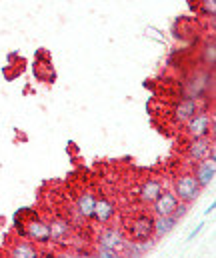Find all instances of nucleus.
Listing matches in <instances>:
<instances>
[{"instance_id": "nucleus-1", "label": "nucleus", "mask_w": 216, "mask_h": 258, "mask_svg": "<svg viewBox=\"0 0 216 258\" xmlns=\"http://www.w3.org/2000/svg\"><path fill=\"white\" fill-rule=\"evenodd\" d=\"M128 240L134 242H148L154 238V214H138L126 224Z\"/></svg>"}, {"instance_id": "nucleus-2", "label": "nucleus", "mask_w": 216, "mask_h": 258, "mask_svg": "<svg viewBox=\"0 0 216 258\" xmlns=\"http://www.w3.org/2000/svg\"><path fill=\"white\" fill-rule=\"evenodd\" d=\"M172 192L176 194V198L180 202H186V204H192L198 200V196L202 192L200 184L196 182L194 174L192 172H184V174H178L174 178V184H172Z\"/></svg>"}, {"instance_id": "nucleus-3", "label": "nucleus", "mask_w": 216, "mask_h": 258, "mask_svg": "<svg viewBox=\"0 0 216 258\" xmlns=\"http://www.w3.org/2000/svg\"><path fill=\"white\" fill-rule=\"evenodd\" d=\"M126 234L122 228L118 226H104L96 238V246H102V248H108V250H114V252H122L124 244H126Z\"/></svg>"}, {"instance_id": "nucleus-4", "label": "nucleus", "mask_w": 216, "mask_h": 258, "mask_svg": "<svg viewBox=\"0 0 216 258\" xmlns=\"http://www.w3.org/2000/svg\"><path fill=\"white\" fill-rule=\"evenodd\" d=\"M184 126H186L188 138H204V136H210V132L214 128V120H212L210 112L198 110Z\"/></svg>"}, {"instance_id": "nucleus-5", "label": "nucleus", "mask_w": 216, "mask_h": 258, "mask_svg": "<svg viewBox=\"0 0 216 258\" xmlns=\"http://www.w3.org/2000/svg\"><path fill=\"white\" fill-rule=\"evenodd\" d=\"M24 238L36 242V244H48L52 242V234H50V224L42 218H30L24 224Z\"/></svg>"}, {"instance_id": "nucleus-6", "label": "nucleus", "mask_w": 216, "mask_h": 258, "mask_svg": "<svg viewBox=\"0 0 216 258\" xmlns=\"http://www.w3.org/2000/svg\"><path fill=\"white\" fill-rule=\"evenodd\" d=\"M186 154L194 162H200V160H206V158L216 160L214 142L208 136H204V138H190V144L186 148Z\"/></svg>"}, {"instance_id": "nucleus-7", "label": "nucleus", "mask_w": 216, "mask_h": 258, "mask_svg": "<svg viewBox=\"0 0 216 258\" xmlns=\"http://www.w3.org/2000/svg\"><path fill=\"white\" fill-rule=\"evenodd\" d=\"M178 198H176V194L172 192V190H164L162 188V192L156 196V200L150 204L152 206V214L154 216H172L174 214V210H176V206H178Z\"/></svg>"}, {"instance_id": "nucleus-8", "label": "nucleus", "mask_w": 216, "mask_h": 258, "mask_svg": "<svg viewBox=\"0 0 216 258\" xmlns=\"http://www.w3.org/2000/svg\"><path fill=\"white\" fill-rule=\"evenodd\" d=\"M198 112V98H194V96H186V98H182L176 106H174V122L178 124V126H182V124H186L194 114Z\"/></svg>"}, {"instance_id": "nucleus-9", "label": "nucleus", "mask_w": 216, "mask_h": 258, "mask_svg": "<svg viewBox=\"0 0 216 258\" xmlns=\"http://www.w3.org/2000/svg\"><path fill=\"white\" fill-rule=\"evenodd\" d=\"M162 180H158V178H144L142 182H140V186H138V200L142 202L144 206H150L154 200H156V196L162 192Z\"/></svg>"}, {"instance_id": "nucleus-10", "label": "nucleus", "mask_w": 216, "mask_h": 258, "mask_svg": "<svg viewBox=\"0 0 216 258\" xmlns=\"http://www.w3.org/2000/svg\"><path fill=\"white\" fill-rule=\"evenodd\" d=\"M214 162H216V160H212V158H206V160L196 162V166H194L192 174H194L196 182L200 184V188H206V186H208V184L214 180V172H216Z\"/></svg>"}, {"instance_id": "nucleus-11", "label": "nucleus", "mask_w": 216, "mask_h": 258, "mask_svg": "<svg viewBox=\"0 0 216 258\" xmlns=\"http://www.w3.org/2000/svg\"><path fill=\"white\" fill-rule=\"evenodd\" d=\"M116 214V206L112 200L108 198H96L94 204V212H92V220H96L98 224H108Z\"/></svg>"}, {"instance_id": "nucleus-12", "label": "nucleus", "mask_w": 216, "mask_h": 258, "mask_svg": "<svg viewBox=\"0 0 216 258\" xmlns=\"http://www.w3.org/2000/svg\"><path fill=\"white\" fill-rule=\"evenodd\" d=\"M94 204H96V194L92 190L80 192L78 198H76V214L80 218H84V220H90L92 212H94Z\"/></svg>"}, {"instance_id": "nucleus-13", "label": "nucleus", "mask_w": 216, "mask_h": 258, "mask_svg": "<svg viewBox=\"0 0 216 258\" xmlns=\"http://www.w3.org/2000/svg\"><path fill=\"white\" fill-rule=\"evenodd\" d=\"M48 224H50V234H52V240H56V242H64V240L70 236L72 224L66 220V218L56 216V218H52Z\"/></svg>"}, {"instance_id": "nucleus-14", "label": "nucleus", "mask_w": 216, "mask_h": 258, "mask_svg": "<svg viewBox=\"0 0 216 258\" xmlns=\"http://www.w3.org/2000/svg\"><path fill=\"white\" fill-rule=\"evenodd\" d=\"M40 254V250L32 244V240L28 238H22V240H16L12 246H10V256L14 258H34Z\"/></svg>"}, {"instance_id": "nucleus-15", "label": "nucleus", "mask_w": 216, "mask_h": 258, "mask_svg": "<svg viewBox=\"0 0 216 258\" xmlns=\"http://www.w3.org/2000/svg\"><path fill=\"white\" fill-rule=\"evenodd\" d=\"M178 220L174 216H154V238H162L176 228Z\"/></svg>"}, {"instance_id": "nucleus-16", "label": "nucleus", "mask_w": 216, "mask_h": 258, "mask_svg": "<svg viewBox=\"0 0 216 258\" xmlns=\"http://www.w3.org/2000/svg\"><path fill=\"white\" fill-rule=\"evenodd\" d=\"M200 6H202V10H204L206 16H212V18H214L216 0H200Z\"/></svg>"}, {"instance_id": "nucleus-17", "label": "nucleus", "mask_w": 216, "mask_h": 258, "mask_svg": "<svg viewBox=\"0 0 216 258\" xmlns=\"http://www.w3.org/2000/svg\"><path fill=\"white\" fill-rule=\"evenodd\" d=\"M188 206H190V204H186V202H178V206H176V210H174V214H172V216H174L176 220L184 218V216H186V212H188Z\"/></svg>"}, {"instance_id": "nucleus-18", "label": "nucleus", "mask_w": 216, "mask_h": 258, "mask_svg": "<svg viewBox=\"0 0 216 258\" xmlns=\"http://www.w3.org/2000/svg\"><path fill=\"white\" fill-rule=\"evenodd\" d=\"M94 254H96V256H104V258H118V252L108 250V248H102V246H96Z\"/></svg>"}, {"instance_id": "nucleus-19", "label": "nucleus", "mask_w": 216, "mask_h": 258, "mask_svg": "<svg viewBox=\"0 0 216 258\" xmlns=\"http://www.w3.org/2000/svg\"><path fill=\"white\" fill-rule=\"evenodd\" d=\"M206 62L214 66V42H212V46L206 48Z\"/></svg>"}, {"instance_id": "nucleus-20", "label": "nucleus", "mask_w": 216, "mask_h": 258, "mask_svg": "<svg viewBox=\"0 0 216 258\" xmlns=\"http://www.w3.org/2000/svg\"><path fill=\"white\" fill-rule=\"evenodd\" d=\"M202 228H204V222H200V224H198V226H196V228H194V230L188 234V240H192V238H194L198 232H202Z\"/></svg>"}, {"instance_id": "nucleus-21", "label": "nucleus", "mask_w": 216, "mask_h": 258, "mask_svg": "<svg viewBox=\"0 0 216 258\" xmlns=\"http://www.w3.org/2000/svg\"><path fill=\"white\" fill-rule=\"evenodd\" d=\"M216 208V204L214 202H212V204H210V206H208V208H206V210H204V214H206V216H208V214H210V212H212V210H214Z\"/></svg>"}]
</instances>
